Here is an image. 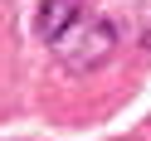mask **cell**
Listing matches in <instances>:
<instances>
[{
  "label": "cell",
  "instance_id": "6da1fadb",
  "mask_svg": "<svg viewBox=\"0 0 151 141\" xmlns=\"http://www.w3.org/2000/svg\"><path fill=\"white\" fill-rule=\"evenodd\" d=\"M112 49H117V24H112V20H98V15H83V20L73 24V29L63 34L59 44H54L59 63H68L73 73L98 68V63L107 59Z\"/></svg>",
  "mask_w": 151,
  "mask_h": 141
},
{
  "label": "cell",
  "instance_id": "7a4b0ae2",
  "mask_svg": "<svg viewBox=\"0 0 151 141\" xmlns=\"http://www.w3.org/2000/svg\"><path fill=\"white\" fill-rule=\"evenodd\" d=\"M83 15H88L83 0H39V10H34V34H39L44 44H59Z\"/></svg>",
  "mask_w": 151,
  "mask_h": 141
}]
</instances>
